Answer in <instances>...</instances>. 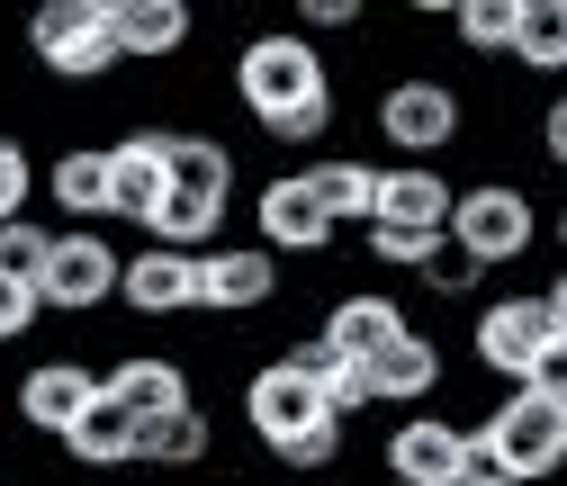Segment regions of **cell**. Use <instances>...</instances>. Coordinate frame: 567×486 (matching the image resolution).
<instances>
[{"label": "cell", "mask_w": 567, "mask_h": 486, "mask_svg": "<svg viewBox=\"0 0 567 486\" xmlns=\"http://www.w3.org/2000/svg\"><path fill=\"white\" fill-rule=\"evenodd\" d=\"M207 451H217V424H207V405H181V414H154L145 433H135V468H207Z\"/></svg>", "instance_id": "23"}, {"label": "cell", "mask_w": 567, "mask_h": 486, "mask_svg": "<svg viewBox=\"0 0 567 486\" xmlns=\"http://www.w3.org/2000/svg\"><path fill=\"white\" fill-rule=\"evenodd\" d=\"M333 352H351V361H379L396 333H414V316L388 298V289H342L333 307H324V324H316Z\"/></svg>", "instance_id": "18"}, {"label": "cell", "mask_w": 567, "mask_h": 486, "mask_svg": "<svg viewBox=\"0 0 567 486\" xmlns=\"http://www.w3.org/2000/svg\"><path fill=\"white\" fill-rule=\"evenodd\" d=\"M451 37H460L468 54H514V37H523V0H460V10H451Z\"/></svg>", "instance_id": "26"}, {"label": "cell", "mask_w": 567, "mask_h": 486, "mask_svg": "<svg viewBox=\"0 0 567 486\" xmlns=\"http://www.w3.org/2000/svg\"><path fill=\"white\" fill-rule=\"evenodd\" d=\"M289 361H298V370H307L316 387H333V370H342L351 352H333V342H324V333H298V342H289Z\"/></svg>", "instance_id": "34"}, {"label": "cell", "mask_w": 567, "mask_h": 486, "mask_svg": "<svg viewBox=\"0 0 567 486\" xmlns=\"http://www.w3.org/2000/svg\"><path fill=\"white\" fill-rule=\"evenodd\" d=\"M172 189L235 207V145L226 135H198V126H172Z\"/></svg>", "instance_id": "24"}, {"label": "cell", "mask_w": 567, "mask_h": 486, "mask_svg": "<svg viewBox=\"0 0 567 486\" xmlns=\"http://www.w3.org/2000/svg\"><path fill=\"white\" fill-rule=\"evenodd\" d=\"M100 387H109V379H100L91 361H63V352H54V361H28V370H19V387H10V414H19L28 433L63 442V433H73L82 414L100 405Z\"/></svg>", "instance_id": "11"}, {"label": "cell", "mask_w": 567, "mask_h": 486, "mask_svg": "<svg viewBox=\"0 0 567 486\" xmlns=\"http://www.w3.org/2000/svg\"><path fill=\"white\" fill-rule=\"evenodd\" d=\"M235 100H244V117H261V135H279L289 117H307V108H333L342 91H333V73H324V45H316V37H298V28H252V37L235 45Z\"/></svg>", "instance_id": "1"}, {"label": "cell", "mask_w": 567, "mask_h": 486, "mask_svg": "<svg viewBox=\"0 0 567 486\" xmlns=\"http://www.w3.org/2000/svg\"><path fill=\"white\" fill-rule=\"evenodd\" d=\"M477 468L514 477V486H540L567 468V405L532 396V387H505L495 396V414L477 424Z\"/></svg>", "instance_id": "3"}, {"label": "cell", "mask_w": 567, "mask_h": 486, "mask_svg": "<svg viewBox=\"0 0 567 486\" xmlns=\"http://www.w3.org/2000/svg\"><path fill=\"white\" fill-rule=\"evenodd\" d=\"M100 379H109V396L135 414V424H154V414H181V405H198V379H189L172 352H126V361H109Z\"/></svg>", "instance_id": "16"}, {"label": "cell", "mask_w": 567, "mask_h": 486, "mask_svg": "<svg viewBox=\"0 0 567 486\" xmlns=\"http://www.w3.org/2000/svg\"><path fill=\"white\" fill-rule=\"evenodd\" d=\"M558 252H567V207H558Z\"/></svg>", "instance_id": "39"}, {"label": "cell", "mask_w": 567, "mask_h": 486, "mask_svg": "<svg viewBox=\"0 0 567 486\" xmlns=\"http://www.w3.org/2000/svg\"><path fill=\"white\" fill-rule=\"evenodd\" d=\"M451 244L460 252H477L486 270H505V261H523L532 244H540V207H532V189L523 180H460V207H451Z\"/></svg>", "instance_id": "5"}, {"label": "cell", "mask_w": 567, "mask_h": 486, "mask_svg": "<svg viewBox=\"0 0 567 486\" xmlns=\"http://www.w3.org/2000/svg\"><path fill=\"white\" fill-rule=\"evenodd\" d=\"M135 433H145V424H135V414L100 387V405L82 414V424L73 433H63V459H73V468H91V477H109V468H135Z\"/></svg>", "instance_id": "22"}, {"label": "cell", "mask_w": 567, "mask_h": 486, "mask_svg": "<svg viewBox=\"0 0 567 486\" xmlns=\"http://www.w3.org/2000/svg\"><path fill=\"white\" fill-rule=\"evenodd\" d=\"M324 387L289 361V352H279V361H261L252 379H244V433L261 442V451H279V442H298V433H316L324 424Z\"/></svg>", "instance_id": "10"}, {"label": "cell", "mask_w": 567, "mask_h": 486, "mask_svg": "<svg viewBox=\"0 0 567 486\" xmlns=\"http://www.w3.org/2000/svg\"><path fill=\"white\" fill-rule=\"evenodd\" d=\"M361 19H370L361 0H307V10H298V37H351Z\"/></svg>", "instance_id": "33"}, {"label": "cell", "mask_w": 567, "mask_h": 486, "mask_svg": "<svg viewBox=\"0 0 567 486\" xmlns=\"http://www.w3.org/2000/svg\"><path fill=\"white\" fill-rule=\"evenodd\" d=\"M28 198H37V163H28L19 135H0V226L28 217Z\"/></svg>", "instance_id": "30"}, {"label": "cell", "mask_w": 567, "mask_h": 486, "mask_svg": "<svg viewBox=\"0 0 567 486\" xmlns=\"http://www.w3.org/2000/svg\"><path fill=\"white\" fill-rule=\"evenodd\" d=\"M540 154H549V163L567 172V91H558V100L540 108Z\"/></svg>", "instance_id": "36"}, {"label": "cell", "mask_w": 567, "mask_h": 486, "mask_svg": "<svg viewBox=\"0 0 567 486\" xmlns=\"http://www.w3.org/2000/svg\"><path fill=\"white\" fill-rule=\"evenodd\" d=\"M549 342H558L549 298H540V289H514V298H486V307H477V324H468V361H477L486 379L523 387V379L540 370V352H549Z\"/></svg>", "instance_id": "6"}, {"label": "cell", "mask_w": 567, "mask_h": 486, "mask_svg": "<svg viewBox=\"0 0 567 486\" xmlns=\"http://www.w3.org/2000/svg\"><path fill=\"white\" fill-rule=\"evenodd\" d=\"M117 280H126V252L100 226H54V261H45V280H37L45 316H100L117 298Z\"/></svg>", "instance_id": "7"}, {"label": "cell", "mask_w": 567, "mask_h": 486, "mask_svg": "<svg viewBox=\"0 0 567 486\" xmlns=\"http://www.w3.org/2000/svg\"><path fill=\"white\" fill-rule=\"evenodd\" d=\"M270 298H279V252H261V244L198 252V316H261Z\"/></svg>", "instance_id": "14"}, {"label": "cell", "mask_w": 567, "mask_h": 486, "mask_svg": "<svg viewBox=\"0 0 567 486\" xmlns=\"http://www.w3.org/2000/svg\"><path fill=\"white\" fill-rule=\"evenodd\" d=\"M333 217H324V198L307 189V172H270L261 189H252V244L261 252H279V261H316V252H333Z\"/></svg>", "instance_id": "9"}, {"label": "cell", "mask_w": 567, "mask_h": 486, "mask_svg": "<svg viewBox=\"0 0 567 486\" xmlns=\"http://www.w3.org/2000/svg\"><path fill=\"white\" fill-rule=\"evenodd\" d=\"M514 63H523V73H567V0H523Z\"/></svg>", "instance_id": "25"}, {"label": "cell", "mask_w": 567, "mask_h": 486, "mask_svg": "<svg viewBox=\"0 0 567 486\" xmlns=\"http://www.w3.org/2000/svg\"><path fill=\"white\" fill-rule=\"evenodd\" d=\"M298 172H307V189L324 198L333 226H361V235H370V217H379V163H361V154H316V163H298Z\"/></svg>", "instance_id": "19"}, {"label": "cell", "mask_w": 567, "mask_h": 486, "mask_svg": "<svg viewBox=\"0 0 567 486\" xmlns=\"http://www.w3.org/2000/svg\"><path fill=\"white\" fill-rule=\"evenodd\" d=\"M379 468H388L396 486H460V477H477V424L405 414V424L379 442Z\"/></svg>", "instance_id": "8"}, {"label": "cell", "mask_w": 567, "mask_h": 486, "mask_svg": "<svg viewBox=\"0 0 567 486\" xmlns=\"http://www.w3.org/2000/svg\"><path fill=\"white\" fill-rule=\"evenodd\" d=\"M109 19H117V54L126 63H181L189 37H198L189 0H109Z\"/></svg>", "instance_id": "17"}, {"label": "cell", "mask_w": 567, "mask_h": 486, "mask_svg": "<svg viewBox=\"0 0 567 486\" xmlns=\"http://www.w3.org/2000/svg\"><path fill=\"white\" fill-rule=\"evenodd\" d=\"M460 486H514V477H495V468H477V477H460Z\"/></svg>", "instance_id": "38"}, {"label": "cell", "mask_w": 567, "mask_h": 486, "mask_svg": "<svg viewBox=\"0 0 567 486\" xmlns=\"http://www.w3.org/2000/svg\"><path fill=\"white\" fill-rule=\"evenodd\" d=\"M442 370H451V361H442V342L414 324V333H396L388 352L370 361V387H379V405H423V396L442 387Z\"/></svg>", "instance_id": "21"}, {"label": "cell", "mask_w": 567, "mask_h": 486, "mask_svg": "<svg viewBox=\"0 0 567 486\" xmlns=\"http://www.w3.org/2000/svg\"><path fill=\"white\" fill-rule=\"evenodd\" d=\"M361 244H370V261H388V270H423V252H433L442 235H405V226H370Z\"/></svg>", "instance_id": "32"}, {"label": "cell", "mask_w": 567, "mask_h": 486, "mask_svg": "<svg viewBox=\"0 0 567 486\" xmlns=\"http://www.w3.org/2000/svg\"><path fill=\"white\" fill-rule=\"evenodd\" d=\"M172 198V126H135L109 145V217L117 226H154Z\"/></svg>", "instance_id": "12"}, {"label": "cell", "mask_w": 567, "mask_h": 486, "mask_svg": "<svg viewBox=\"0 0 567 486\" xmlns=\"http://www.w3.org/2000/svg\"><path fill=\"white\" fill-rule=\"evenodd\" d=\"M540 298H549V324H558V342H567V270H558V280H549Z\"/></svg>", "instance_id": "37"}, {"label": "cell", "mask_w": 567, "mask_h": 486, "mask_svg": "<svg viewBox=\"0 0 567 486\" xmlns=\"http://www.w3.org/2000/svg\"><path fill=\"white\" fill-rule=\"evenodd\" d=\"M460 180L442 163H379V217L370 226H405V235H451Z\"/></svg>", "instance_id": "15"}, {"label": "cell", "mask_w": 567, "mask_h": 486, "mask_svg": "<svg viewBox=\"0 0 567 486\" xmlns=\"http://www.w3.org/2000/svg\"><path fill=\"white\" fill-rule=\"evenodd\" d=\"M117 307H126V316H145V324L198 316V252L135 244V252H126V280H117Z\"/></svg>", "instance_id": "13"}, {"label": "cell", "mask_w": 567, "mask_h": 486, "mask_svg": "<svg viewBox=\"0 0 567 486\" xmlns=\"http://www.w3.org/2000/svg\"><path fill=\"white\" fill-rule=\"evenodd\" d=\"M45 261H54V226L45 217H10L0 226V270H10V280H45Z\"/></svg>", "instance_id": "29"}, {"label": "cell", "mask_w": 567, "mask_h": 486, "mask_svg": "<svg viewBox=\"0 0 567 486\" xmlns=\"http://www.w3.org/2000/svg\"><path fill=\"white\" fill-rule=\"evenodd\" d=\"M45 198L73 226H109V145H63L45 163Z\"/></svg>", "instance_id": "20"}, {"label": "cell", "mask_w": 567, "mask_h": 486, "mask_svg": "<svg viewBox=\"0 0 567 486\" xmlns=\"http://www.w3.org/2000/svg\"><path fill=\"white\" fill-rule=\"evenodd\" d=\"M370 126H379V145H388L396 163H442L460 135H468V100H460V82H442V73H396V82H379Z\"/></svg>", "instance_id": "2"}, {"label": "cell", "mask_w": 567, "mask_h": 486, "mask_svg": "<svg viewBox=\"0 0 567 486\" xmlns=\"http://www.w3.org/2000/svg\"><path fill=\"white\" fill-rule=\"evenodd\" d=\"M342 442H351V424H342V414H324L316 433H298V442H279L270 459L289 468V477H324V468H342Z\"/></svg>", "instance_id": "27"}, {"label": "cell", "mask_w": 567, "mask_h": 486, "mask_svg": "<svg viewBox=\"0 0 567 486\" xmlns=\"http://www.w3.org/2000/svg\"><path fill=\"white\" fill-rule=\"evenodd\" d=\"M28 54H37V73L54 82H109L117 73V19H109V0H37L28 10Z\"/></svg>", "instance_id": "4"}, {"label": "cell", "mask_w": 567, "mask_h": 486, "mask_svg": "<svg viewBox=\"0 0 567 486\" xmlns=\"http://www.w3.org/2000/svg\"><path fill=\"white\" fill-rule=\"evenodd\" d=\"M37 316H45L37 280H10V270H0V352H10V342H28V333H37Z\"/></svg>", "instance_id": "31"}, {"label": "cell", "mask_w": 567, "mask_h": 486, "mask_svg": "<svg viewBox=\"0 0 567 486\" xmlns=\"http://www.w3.org/2000/svg\"><path fill=\"white\" fill-rule=\"evenodd\" d=\"M414 280L433 289V298H477V289H486V261H477V252H460V244L442 235L433 252H423V270H414Z\"/></svg>", "instance_id": "28"}, {"label": "cell", "mask_w": 567, "mask_h": 486, "mask_svg": "<svg viewBox=\"0 0 567 486\" xmlns=\"http://www.w3.org/2000/svg\"><path fill=\"white\" fill-rule=\"evenodd\" d=\"M532 396H549V405H567V342H549V352H540V370L523 379Z\"/></svg>", "instance_id": "35"}]
</instances>
